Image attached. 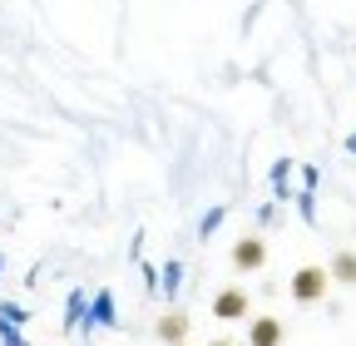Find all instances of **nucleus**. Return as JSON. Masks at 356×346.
<instances>
[{"instance_id":"1","label":"nucleus","mask_w":356,"mask_h":346,"mask_svg":"<svg viewBox=\"0 0 356 346\" xmlns=\"http://www.w3.org/2000/svg\"><path fill=\"white\" fill-rule=\"evenodd\" d=\"M327 287H332L327 267H297L292 272V302H302V307H317L327 297Z\"/></svg>"},{"instance_id":"2","label":"nucleus","mask_w":356,"mask_h":346,"mask_svg":"<svg viewBox=\"0 0 356 346\" xmlns=\"http://www.w3.org/2000/svg\"><path fill=\"white\" fill-rule=\"evenodd\" d=\"M248 307H252V297H248L243 287H222V292L213 297V317H222V322L248 317Z\"/></svg>"},{"instance_id":"3","label":"nucleus","mask_w":356,"mask_h":346,"mask_svg":"<svg viewBox=\"0 0 356 346\" xmlns=\"http://www.w3.org/2000/svg\"><path fill=\"white\" fill-rule=\"evenodd\" d=\"M262 263H267V242L262 238H238L233 242V267L238 272H257Z\"/></svg>"},{"instance_id":"4","label":"nucleus","mask_w":356,"mask_h":346,"mask_svg":"<svg viewBox=\"0 0 356 346\" xmlns=\"http://www.w3.org/2000/svg\"><path fill=\"white\" fill-rule=\"evenodd\" d=\"M154 336H159L163 346H178V341H188V317H184V312H163V317L154 322Z\"/></svg>"},{"instance_id":"5","label":"nucleus","mask_w":356,"mask_h":346,"mask_svg":"<svg viewBox=\"0 0 356 346\" xmlns=\"http://www.w3.org/2000/svg\"><path fill=\"white\" fill-rule=\"evenodd\" d=\"M248 346H282V322L277 317H252L248 322Z\"/></svg>"},{"instance_id":"6","label":"nucleus","mask_w":356,"mask_h":346,"mask_svg":"<svg viewBox=\"0 0 356 346\" xmlns=\"http://www.w3.org/2000/svg\"><path fill=\"white\" fill-rule=\"evenodd\" d=\"M332 277L346 282V287L356 282V252H337V257H332Z\"/></svg>"},{"instance_id":"7","label":"nucleus","mask_w":356,"mask_h":346,"mask_svg":"<svg viewBox=\"0 0 356 346\" xmlns=\"http://www.w3.org/2000/svg\"><path fill=\"white\" fill-rule=\"evenodd\" d=\"M213 346H233V341H213Z\"/></svg>"},{"instance_id":"8","label":"nucleus","mask_w":356,"mask_h":346,"mask_svg":"<svg viewBox=\"0 0 356 346\" xmlns=\"http://www.w3.org/2000/svg\"><path fill=\"white\" fill-rule=\"evenodd\" d=\"M178 346H188V341H178Z\"/></svg>"}]
</instances>
